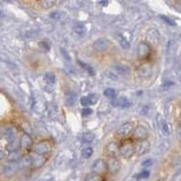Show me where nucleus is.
I'll list each match as a JSON object with an SVG mask.
<instances>
[{
  "instance_id": "9",
  "label": "nucleus",
  "mask_w": 181,
  "mask_h": 181,
  "mask_svg": "<svg viewBox=\"0 0 181 181\" xmlns=\"http://www.w3.org/2000/svg\"><path fill=\"white\" fill-rule=\"evenodd\" d=\"M108 46H109L108 40L105 38H100L93 42V48L96 51H97V52H103V51H105L108 48Z\"/></svg>"
},
{
  "instance_id": "12",
  "label": "nucleus",
  "mask_w": 181,
  "mask_h": 181,
  "mask_svg": "<svg viewBox=\"0 0 181 181\" xmlns=\"http://www.w3.org/2000/svg\"><path fill=\"white\" fill-rule=\"evenodd\" d=\"M149 143L146 140L138 142L137 145H135V151L138 155H143L146 153L149 150Z\"/></svg>"
},
{
  "instance_id": "19",
  "label": "nucleus",
  "mask_w": 181,
  "mask_h": 181,
  "mask_svg": "<svg viewBox=\"0 0 181 181\" xmlns=\"http://www.w3.org/2000/svg\"><path fill=\"white\" fill-rule=\"evenodd\" d=\"M76 101V94L72 92L66 93L65 96V104L67 106H72Z\"/></svg>"
},
{
  "instance_id": "1",
  "label": "nucleus",
  "mask_w": 181,
  "mask_h": 181,
  "mask_svg": "<svg viewBox=\"0 0 181 181\" xmlns=\"http://www.w3.org/2000/svg\"><path fill=\"white\" fill-rule=\"evenodd\" d=\"M119 150H120V155L125 159H130L133 155H134V153H136L135 145H133L131 141H128V140L123 141L122 145L119 146Z\"/></svg>"
},
{
  "instance_id": "37",
  "label": "nucleus",
  "mask_w": 181,
  "mask_h": 181,
  "mask_svg": "<svg viewBox=\"0 0 181 181\" xmlns=\"http://www.w3.org/2000/svg\"><path fill=\"white\" fill-rule=\"evenodd\" d=\"M51 18L52 19H60V13H58V12H54V13H52V14H51Z\"/></svg>"
},
{
  "instance_id": "14",
  "label": "nucleus",
  "mask_w": 181,
  "mask_h": 181,
  "mask_svg": "<svg viewBox=\"0 0 181 181\" xmlns=\"http://www.w3.org/2000/svg\"><path fill=\"white\" fill-rule=\"evenodd\" d=\"M18 166H19V169H21V170L29 169L30 167H32L33 161L31 156H30V155H23V157L20 159V161L18 162Z\"/></svg>"
},
{
  "instance_id": "18",
  "label": "nucleus",
  "mask_w": 181,
  "mask_h": 181,
  "mask_svg": "<svg viewBox=\"0 0 181 181\" xmlns=\"http://www.w3.org/2000/svg\"><path fill=\"white\" fill-rule=\"evenodd\" d=\"M112 104H113L114 106L122 107V108H128L131 103L128 101L127 98L120 97V98H118V99H115L113 102H112Z\"/></svg>"
},
{
  "instance_id": "10",
  "label": "nucleus",
  "mask_w": 181,
  "mask_h": 181,
  "mask_svg": "<svg viewBox=\"0 0 181 181\" xmlns=\"http://www.w3.org/2000/svg\"><path fill=\"white\" fill-rule=\"evenodd\" d=\"M106 154L108 155L109 157H114V158H118L120 155V150H119V146L112 142V143L108 144L106 146Z\"/></svg>"
},
{
  "instance_id": "33",
  "label": "nucleus",
  "mask_w": 181,
  "mask_h": 181,
  "mask_svg": "<svg viewBox=\"0 0 181 181\" xmlns=\"http://www.w3.org/2000/svg\"><path fill=\"white\" fill-rule=\"evenodd\" d=\"M90 100V104H96L97 101V96L96 94H90V96H88Z\"/></svg>"
},
{
  "instance_id": "40",
  "label": "nucleus",
  "mask_w": 181,
  "mask_h": 181,
  "mask_svg": "<svg viewBox=\"0 0 181 181\" xmlns=\"http://www.w3.org/2000/svg\"><path fill=\"white\" fill-rule=\"evenodd\" d=\"M98 4H99V5H102V6H107L108 5V1H99Z\"/></svg>"
},
{
  "instance_id": "22",
  "label": "nucleus",
  "mask_w": 181,
  "mask_h": 181,
  "mask_svg": "<svg viewBox=\"0 0 181 181\" xmlns=\"http://www.w3.org/2000/svg\"><path fill=\"white\" fill-rule=\"evenodd\" d=\"M93 153V149L92 148H90V146H86V148H84L81 150L82 157L85 159H89L90 157H92Z\"/></svg>"
},
{
  "instance_id": "21",
  "label": "nucleus",
  "mask_w": 181,
  "mask_h": 181,
  "mask_svg": "<svg viewBox=\"0 0 181 181\" xmlns=\"http://www.w3.org/2000/svg\"><path fill=\"white\" fill-rule=\"evenodd\" d=\"M80 139H81L82 142H83V143L89 144V143H92V142L93 141L94 135L93 134V133H90V132H87V133H84V134H82Z\"/></svg>"
},
{
  "instance_id": "30",
  "label": "nucleus",
  "mask_w": 181,
  "mask_h": 181,
  "mask_svg": "<svg viewBox=\"0 0 181 181\" xmlns=\"http://www.w3.org/2000/svg\"><path fill=\"white\" fill-rule=\"evenodd\" d=\"M39 3L41 4V6L42 8H50V7H53V5L56 2L55 1H40Z\"/></svg>"
},
{
  "instance_id": "15",
  "label": "nucleus",
  "mask_w": 181,
  "mask_h": 181,
  "mask_svg": "<svg viewBox=\"0 0 181 181\" xmlns=\"http://www.w3.org/2000/svg\"><path fill=\"white\" fill-rule=\"evenodd\" d=\"M19 144L22 149H30V148L32 149V148H33L32 139L30 138V136L28 134H26V133H24V134H22V136L20 137Z\"/></svg>"
},
{
  "instance_id": "7",
  "label": "nucleus",
  "mask_w": 181,
  "mask_h": 181,
  "mask_svg": "<svg viewBox=\"0 0 181 181\" xmlns=\"http://www.w3.org/2000/svg\"><path fill=\"white\" fill-rule=\"evenodd\" d=\"M107 166H108V171L112 174H116L120 170V162L118 158L109 157L107 160Z\"/></svg>"
},
{
  "instance_id": "27",
  "label": "nucleus",
  "mask_w": 181,
  "mask_h": 181,
  "mask_svg": "<svg viewBox=\"0 0 181 181\" xmlns=\"http://www.w3.org/2000/svg\"><path fill=\"white\" fill-rule=\"evenodd\" d=\"M104 96L107 98H109V99H114V98L116 97V90L114 89H112V88L106 89L104 90Z\"/></svg>"
},
{
  "instance_id": "32",
  "label": "nucleus",
  "mask_w": 181,
  "mask_h": 181,
  "mask_svg": "<svg viewBox=\"0 0 181 181\" xmlns=\"http://www.w3.org/2000/svg\"><path fill=\"white\" fill-rule=\"evenodd\" d=\"M149 174H150V172L148 171H143L142 172H140L139 174L137 175V177L138 178H141V179H145V178H148V176H149Z\"/></svg>"
},
{
  "instance_id": "8",
  "label": "nucleus",
  "mask_w": 181,
  "mask_h": 181,
  "mask_svg": "<svg viewBox=\"0 0 181 181\" xmlns=\"http://www.w3.org/2000/svg\"><path fill=\"white\" fill-rule=\"evenodd\" d=\"M150 47L145 42H140L139 46H138V58L141 60H145L149 56L150 54Z\"/></svg>"
},
{
  "instance_id": "4",
  "label": "nucleus",
  "mask_w": 181,
  "mask_h": 181,
  "mask_svg": "<svg viewBox=\"0 0 181 181\" xmlns=\"http://www.w3.org/2000/svg\"><path fill=\"white\" fill-rule=\"evenodd\" d=\"M133 132H134V124H133V122H128L123 123L122 125L118 129L116 135L119 138L125 139V138L130 136L131 133H133Z\"/></svg>"
},
{
  "instance_id": "13",
  "label": "nucleus",
  "mask_w": 181,
  "mask_h": 181,
  "mask_svg": "<svg viewBox=\"0 0 181 181\" xmlns=\"http://www.w3.org/2000/svg\"><path fill=\"white\" fill-rule=\"evenodd\" d=\"M157 123H158V127L160 129L161 133L164 136H169L170 135V128L168 123L166 122L165 119H164L161 115L157 116Z\"/></svg>"
},
{
  "instance_id": "34",
  "label": "nucleus",
  "mask_w": 181,
  "mask_h": 181,
  "mask_svg": "<svg viewBox=\"0 0 181 181\" xmlns=\"http://www.w3.org/2000/svg\"><path fill=\"white\" fill-rule=\"evenodd\" d=\"M93 113V110L90 108H88V107H85V108L82 110V114H83L84 116H89Z\"/></svg>"
},
{
  "instance_id": "35",
  "label": "nucleus",
  "mask_w": 181,
  "mask_h": 181,
  "mask_svg": "<svg viewBox=\"0 0 181 181\" xmlns=\"http://www.w3.org/2000/svg\"><path fill=\"white\" fill-rule=\"evenodd\" d=\"M176 136H177V139L181 141V123H179L176 127Z\"/></svg>"
},
{
  "instance_id": "3",
  "label": "nucleus",
  "mask_w": 181,
  "mask_h": 181,
  "mask_svg": "<svg viewBox=\"0 0 181 181\" xmlns=\"http://www.w3.org/2000/svg\"><path fill=\"white\" fill-rule=\"evenodd\" d=\"M51 149H52V145H51L50 142L48 141H42L40 143L36 144L35 145H33L32 151L35 152L37 154L40 155H45L50 153Z\"/></svg>"
},
{
  "instance_id": "28",
  "label": "nucleus",
  "mask_w": 181,
  "mask_h": 181,
  "mask_svg": "<svg viewBox=\"0 0 181 181\" xmlns=\"http://www.w3.org/2000/svg\"><path fill=\"white\" fill-rule=\"evenodd\" d=\"M116 70H117L119 74H122V75H127L129 73V70L128 68L126 67H122V66H117L116 67Z\"/></svg>"
},
{
  "instance_id": "41",
  "label": "nucleus",
  "mask_w": 181,
  "mask_h": 181,
  "mask_svg": "<svg viewBox=\"0 0 181 181\" xmlns=\"http://www.w3.org/2000/svg\"><path fill=\"white\" fill-rule=\"evenodd\" d=\"M159 181H164V180H159Z\"/></svg>"
},
{
  "instance_id": "2",
  "label": "nucleus",
  "mask_w": 181,
  "mask_h": 181,
  "mask_svg": "<svg viewBox=\"0 0 181 181\" xmlns=\"http://www.w3.org/2000/svg\"><path fill=\"white\" fill-rule=\"evenodd\" d=\"M1 134L3 139H5L8 142V144H10L16 141L18 138V129L13 125H6L5 128H2Z\"/></svg>"
},
{
  "instance_id": "31",
  "label": "nucleus",
  "mask_w": 181,
  "mask_h": 181,
  "mask_svg": "<svg viewBox=\"0 0 181 181\" xmlns=\"http://www.w3.org/2000/svg\"><path fill=\"white\" fill-rule=\"evenodd\" d=\"M80 103H81V105L84 106V107H87V106H89V105H92V104H90V100L89 96L82 97L81 99H80Z\"/></svg>"
},
{
  "instance_id": "20",
  "label": "nucleus",
  "mask_w": 181,
  "mask_h": 181,
  "mask_svg": "<svg viewBox=\"0 0 181 181\" xmlns=\"http://www.w3.org/2000/svg\"><path fill=\"white\" fill-rule=\"evenodd\" d=\"M86 30H87V28H86V25L83 22L76 23L74 26V32L78 36H84L86 33Z\"/></svg>"
},
{
  "instance_id": "23",
  "label": "nucleus",
  "mask_w": 181,
  "mask_h": 181,
  "mask_svg": "<svg viewBox=\"0 0 181 181\" xmlns=\"http://www.w3.org/2000/svg\"><path fill=\"white\" fill-rule=\"evenodd\" d=\"M85 181H102V177L99 174H94V172H90V174H88L86 175Z\"/></svg>"
},
{
  "instance_id": "5",
  "label": "nucleus",
  "mask_w": 181,
  "mask_h": 181,
  "mask_svg": "<svg viewBox=\"0 0 181 181\" xmlns=\"http://www.w3.org/2000/svg\"><path fill=\"white\" fill-rule=\"evenodd\" d=\"M93 172L99 175L105 174L107 171H108V166H107V162H105L102 159H97V160L94 161V163L92 166Z\"/></svg>"
},
{
  "instance_id": "24",
  "label": "nucleus",
  "mask_w": 181,
  "mask_h": 181,
  "mask_svg": "<svg viewBox=\"0 0 181 181\" xmlns=\"http://www.w3.org/2000/svg\"><path fill=\"white\" fill-rule=\"evenodd\" d=\"M44 79L48 85H53L55 83V81H56V77H55L54 73L48 72V73H46V74L45 75Z\"/></svg>"
},
{
  "instance_id": "16",
  "label": "nucleus",
  "mask_w": 181,
  "mask_h": 181,
  "mask_svg": "<svg viewBox=\"0 0 181 181\" xmlns=\"http://www.w3.org/2000/svg\"><path fill=\"white\" fill-rule=\"evenodd\" d=\"M23 157L22 153L19 150H16V151H11L8 155H6V159L9 163H15L19 162L20 159Z\"/></svg>"
},
{
  "instance_id": "11",
  "label": "nucleus",
  "mask_w": 181,
  "mask_h": 181,
  "mask_svg": "<svg viewBox=\"0 0 181 181\" xmlns=\"http://www.w3.org/2000/svg\"><path fill=\"white\" fill-rule=\"evenodd\" d=\"M30 156L32 158V161H33V168L35 169H40L41 167L44 166V164L45 163V157L44 155H40V154H37L35 152H30Z\"/></svg>"
},
{
  "instance_id": "26",
  "label": "nucleus",
  "mask_w": 181,
  "mask_h": 181,
  "mask_svg": "<svg viewBox=\"0 0 181 181\" xmlns=\"http://www.w3.org/2000/svg\"><path fill=\"white\" fill-rule=\"evenodd\" d=\"M118 40H119V44H120V45H122V48H124V49H127V48H129V46H130V44H129V42L126 40L125 38L122 37V35H119Z\"/></svg>"
},
{
  "instance_id": "36",
  "label": "nucleus",
  "mask_w": 181,
  "mask_h": 181,
  "mask_svg": "<svg viewBox=\"0 0 181 181\" xmlns=\"http://www.w3.org/2000/svg\"><path fill=\"white\" fill-rule=\"evenodd\" d=\"M161 18H162V19L165 20L168 24H170V25H175V23H174V21H172L171 19H170L166 18V16H161Z\"/></svg>"
},
{
  "instance_id": "38",
  "label": "nucleus",
  "mask_w": 181,
  "mask_h": 181,
  "mask_svg": "<svg viewBox=\"0 0 181 181\" xmlns=\"http://www.w3.org/2000/svg\"><path fill=\"white\" fill-rule=\"evenodd\" d=\"M151 165H152V161L150 160V159H148V160H146L145 162L143 163L144 167H148V166H151Z\"/></svg>"
},
{
  "instance_id": "29",
  "label": "nucleus",
  "mask_w": 181,
  "mask_h": 181,
  "mask_svg": "<svg viewBox=\"0 0 181 181\" xmlns=\"http://www.w3.org/2000/svg\"><path fill=\"white\" fill-rule=\"evenodd\" d=\"M79 64L81 65L82 67H83L86 70H87L88 72H89V74H90V75H94L96 74V72H94V70H93V68L90 67V66H89V65H87V64H83V63H81V62H79Z\"/></svg>"
},
{
  "instance_id": "39",
  "label": "nucleus",
  "mask_w": 181,
  "mask_h": 181,
  "mask_svg": "<svg viewBox=\"0 0 181 181\" xmlns=\"http://www.w3.org/2000/svg\"><path fill=\"white\" fill-rule=\"evenodd\" d=\"M41 46H42V47H45V48L46 49V50H48L49 49V46L48 45H47V44H46V42H41Z\"/></svg>"
},
{
  "instance_id": "25",
  "label": "nucleus",
  "mask_w": 181,
  "mask_h": 181,
  "mask_svg": "<svg viewBox=\"0 0 181 181\" xmlns=\"http://www.w3.org/2000/svg\"><path fill=\"white\" fill-rule=\"evenodd\" d=\"M19 145H20V144L19 143V141H14L12 143L8 144V145L6 146V148L9 150V151H16V150H19Z\"/></svg>"
},
{
  "instance_id": "17",
  "label": "nucleus",
  "mask_w": 181,
  "mask_h": 181,
  "mask_svg": "<svg viewBox=\"0 0 181 181\" xmlns=\"http://www.w3.org/2000/svg\"><path fill=\"white\" fill-rule=\"evenodd\" d=\"M18 169H19L18 165H16L15 163H10V164H8V165H6L5 167L3 168L2 171L6 176H12Z\"/></svg>"
},
{
  "instance_id": "6",
  "label": "nucleus",
  "mask_w": 181,
  "mask_h": 181,
  "mask_svg": "<svg viewBox=\"0 0 181 181\" xmlns=\"http://www.w3.org/2000/svg\"><path fill=\"white\" fill-rule=\"evenodd\" d=\"M148 135V131L146 127H145L144 125H138L136 127V129L133 132V139L137 140L138 142L140 141H145L146 140Z\"/></svg>"
}]
</instances>
